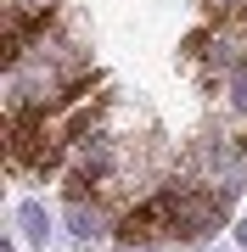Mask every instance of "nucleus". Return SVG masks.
Returning a JSON list of instances; mask_svg holds the SVG:
<instances>
[{"label": "nucleus", "instance_id": "1", "mask_svg": "<svg viewBox=\"0 0 247 252\" xmlns=\"http://www.w3.org/2000/svg\"><path fill=\"white\" fill-rule=\"evenodd\" d=\"M101 73H79L68 79L56 95L39 101H11V124H6V157L17 174H51L90 140V118L101 112Z\"/></svg>", "mask_w": 247, "mask_h": 252}, {"label": "nucleus", "instance_id": "2", "mask_svg": "<svg viewBox=\"0 0 247 252\" xmlns=\"http://www.w3.org/2000/svg\"><path fill=\"white\" fill-rule=\"evenodd\" d=\"M225 219H230V190L225 185H174L163 196L129 207L118 235L124 241H163V235L202 241V235H213Z\"/></svg>", "mask_w": 247, "mask_h": 252}, {"label": "nucleus", "instance_id": "3", "mask_svg": "<svg viewBox=\"0 0 247 252\" xmlns=\"http://www.w3.org/2000/svg\"><path fill=\"white\" fill-rule=\"evenodd\" d=\"M23 224H28V235H34V241H45L51 219H45V207H39V202H23Z\"/></svg>", "mask_w": 247, "mask_h": 252}, {"label": "nucleus", "instance_id": "4", "mask_svg": "<svg viewBox=\"0 0 247 252\" xmlns=\"http://www.w3.org/2000/svg\"><path fill=\"white\" fill-rule=\"evenodd\" d=\"M236 241H242V247H247V219H242V224H236Z\"/></svg>", "mask_w": 247, "mask_h": 252}, {"label": "nucleus", "instance_id": "5", "mask_svg": "<svg viewBox=\"0 0 247 252\" xmlns=\"http://www.w3.org/2000/svg\"><path fill=\"white\" fill-rule=\"evenodd\" d=\"M242 157H247V135H242Z\"/></svg>", "mask_w": 247, "mask_h": 252}]
</instances>
